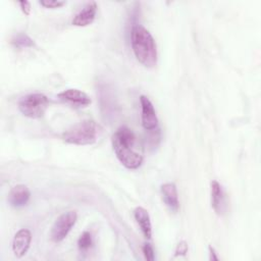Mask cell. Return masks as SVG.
<instances>
[{
    "mask_svg": "<svg viewBox=\"0 0 261 261\" xmlns=\"http://www.w3.org/2000/svg\"><path fill=\"white\" fill-rule=\"evenodd\" d=\"M112 146L117 159L128 169H137L143 162V155L137 150V138L127 126H120L112 136Z\"/></svg>",
    "mask_w": 261,
    "mask_h": 261,
    "instance_id": "1",
    "label": "cell"
},
{
    "mask_svg": "<svg viewBox=\"0 0 261 261\" xmlns=\"http://www.w3.org/2000/svg\"><path fill=\"white\" fill-rule=\"evenodd\" d=\"M130 43L138 61L146 67L157 64V46L151 33L141 24L132 28Z\"/></svg>",
    "mask_w": 261,
    "mask_h": 261,
    "instance_id": "2",
    "label": "cell"
},
{
    "mask_svg": "<svg viewBox=\"0 0 261 261\" xmlns=\"http://www.w3.org/2000/svg\"><path fill=\"white\" fill-rule=\"evenodd\" d=\"M98 126L94 120H83L67 130H65L61 138L64 142L73 145H92L97 140Z\"/></svg>",
    "mask_w": 261,
    "mask_h": 261,
    "instance_id": "3",
    "label": "cell"
},
{
    "mask_svg": "<svg viewBox=\"0 0 261 261\" xmlns=\"http://www.w3.org/2000/svg\"><path fill=\"white\" fill-rule=\"evenodd\" d=\"M49 106L48 98L41 93L25 95L18 101L19 111L30 118H41Z\"/></svg>",
    "mask_w": 261,
    "mask_h": 261,
    "instance_id": "4",
    "label": "cell"
},
{
    "mask_svg": "<svg viewBox=\"0 0 261 261\" xmlns=\"http://www.w3.org/2000/svg\"><path fill=\"white\" fill-rule=\"evenodd\" d=\"M77 219L75 211H67L62 213L54 222L51 228V240L55 243L63 241L71 230Z\"/></svg>",
    "mask_w": 261,
    "mask_h": 261,
    "instance_id": "5",
    "label": "cell"
},
{
    "mask_svg": "<svg viewBox=\"0 0 261 261\" xmlns=\"http://www.w3.org/2000/svg\"><path fill=\"white\" fill-rule=\"evenodd\" d=\"M57 97L65 104L73 108H84L91 104V98L83 91L77 89H66L60 92Z\"/></svg>",
    "mask_w": 261,
    "mask_h": 261,
    "instance_id": "6",
    "label": "cell"
},
{
    "mask_svg": "<svg viewBox=\"0 0 261 261\" xmlns=\"http://www.w3.org/2000/svg\"><path fill=\"white\" fill-rule=\"evenodd\" d=\"M142 109V125L146 130H154L158 126V118L150 99L144 95L140 97Z\"/></svg>",
    "mask_w": 261,
    "mask_h": 261,
    "instance_id": "7",
    "label": "cell"
},
{
    "mask_svg": "<svg viewBox=\"0 0 261 261\" xmlns=\"http://www.w3.org/2000/svg\"><path fill=\"white\" fill-rule=\"evenodd\" d=\"M211 205L218 215L225 214L227 210V201L221 185L217 180L211 181Z\"/></svg>",
    "mask_w": 261,
    "mask_h": 261,
    "instance_id": "8",
    "label": "cell"
},
{
    "mask_svg": "<svg viewBox=\"0 0 261 261\" xmlns=\"http://www.w3.org/2000/svg\"><path fill=\"white\" fill-rule=\"evenodd\" d=\"M32 242V233L28 228H21L13 237L12 252L15 257L21 258L28 252Z\"/></svg>",
    "mask_w": 261,
    "mask_h": 261,
    "instance_id": "9",
    "label": "cell"
},
{
    "mask_svg": "<svg viewBox=\"0 0 261 261\" xmlns=\"http://www.w3.org/2000/svg\"><path fill=\"white\" fill-rule=\"evenodd\" d=\"M96 13H97V3L92 1L87 5H85L83 9L73 16L71 23L76 27H87L94 21L96 17Z\"/></svg>",
    "mask_w": 261,
    "mask_h": 261,
    "instance_id": "10",
    "label": "cell"
},
{
    "mask_svg": "<svg viewBox=\"0 0 261 261\" xmlns=\"http://www.w3.org/2000/svg\"><path fill=\"white\" fill-rule=\"evenodd\" d=\"M162 199L165 205L172 212H177L179 209V201L176 186L173 182H165L160 188Z\"/></svg>",
    "mask_w": 261,
    "mask_h": 261,
    "instance_id": "11",
    "label": "cell"
},
{
    "mask_svg": "<svg viewBox=\"0 0 261 261\" xmlns=\"http://www.w3.org/2000/svg\"><path fill=\"white\" fill-rule=\"evenodd\" d=\"M31 198V192L24 185L14 186L8 194V202L12 207H22L28 204Z\"/></svg>",
    "mask_w": 261,
    "mask_h": 261,
    "instance_id": "12",
    "label": "cell"
},
{
    "mask_svg": "<svg viewBox=\"0 0 261 261\" xmlns=\"http://www.w3.org/2000/svg\"><path fill=\"white\" fill-rule=\"evenodd\" d=\"M134 216L139 224L144 237L146 239H151L152 236V225H151V219L148 211L143 207H137L134 210Z\"/></svg>",
    "mask_w": 261,
    "mask_h": 261,
    "instance_id": "13",
    "label": "cell"
},
{
    "mask_svg": "<svg viewBox=\"0 0 261 261\" xmlns=\"http://www.w3.org/2000/svg\"><path fill=\"white\" fill-rule=\"evenodd\" d=\"M11 44L17 48H30L35 46L34 40L24 33H19L11 39Z\"/></svg>",
    "mask_w": 261,
    "mask_h": 261,
    "instance_id": "14",
    "label": "cell"
},
{
    "mask_svg": "<svg viewBox=\"0 0 261 261\" xmlns=\"http://www.w3.org/2000/svg\"><path fill=\"white\" fill-rule=\"evenodd\" d=\"M93 245V237L89 231H84L79 240H77V247L81 252L88 251Z\"/></svg>",
    "mask_w": 261,
    "mask_h": 261,
    "instance_id": "15",
    "label": "cell"
},
{
    "mask_svg": "<svg viewBox=\"0 0 261 261\" xmlns=\"http://www.w3.org/2000/svg\"><path fill=\"white\" fill-rule=\"evenodd\" d=\"M143 253L145 256V259L148 261H153L155 259V254H154V249L149 243H145L143 248Z\"/></svg>",
    "mask_w": 261,
    "mask_h": 261,
    "instance_id": "16",
    "label": "cell"
},
{
    "mask_svg": "<svg viewBox=\"0 0 261 261\" xmlns=\"http://www.w3.org/2000/svg\"><path fill=\"white\" fill-rule=\"evenodd\" d=\"M40 4L46 8H58L64 5L65 2L61 0H41Z\"/></svg>",
    "mask_w": 261,
    "mask_h": 261,
    "instance_id": "17",
    "label": "cell"
},
{
    "mask_svg": "<svg viewBox=\"0 0 261 261\" xmlns=\"http://www.w3.org/2000/svg\"><path fill=\"white\" fill-rule=\"evenodd\" d=\"M188 253V244L185 241L179 242L176 245L175 251H174V256H185Z\"/></svg>",
    "mask_w": 261,
    "mask_h": 261,
    "instance_id": "18",
    "label": "cell"
},
{
    "mask_svg": "<svg viewBox=\"0 0 261 261\" xmlns=\"http://www.w3.org/2000/svg\"><path fill=\"white\" fill-rule=\"evenodd\" d=\"M18 5L25 15H29L31 13V3L29 1H19Z\"/></svg>",
    "mask_w": 261,
    "mask_h": 261,
    "instance_id": "19",
    "label": "cell"
},
{
    "mask_svg": "<svg viewBox=\"0 0 261 261\" xmlns=\"http://www.w3.org/2000/svg\"><path fill=\"white\" fill-rule=\"evenodd\" d=\"M208 249H209V259L210 260H218V257L216 255L215 249L212 246H209Z\"/></svg>",
    "mask_w": 261,
    "mask_h": 261,
    "instance_id": "20",
    "label": "cell"
}]
</instances>
